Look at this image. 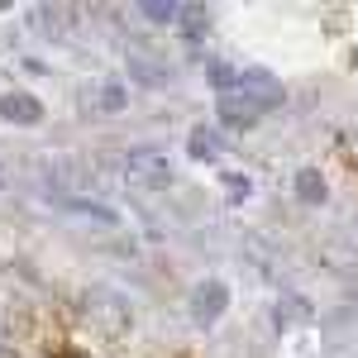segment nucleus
Listing matches in <instances>:
<instances>
[{"mask_svg":"<svg viewBox=\"0 0 358 358\" xmlns=\"http://www.w3.org/2000/svg\"><path fill=\"white\" fill-rule=\"evenodd\" d=\"M224 306H229V287L215 282V277H210V282H201V287L192 292V315L201 320V325H215V320L224 315Z\"/></svg>","mask_w":358,"mask_h":358,"instance_id":"nucleus-3","label":"nucleus"},{"mask_svg":"<svg viewBox=\"0 0 358 358\" xmlns=\"http://www.w3.org/2000/svg\"><path fill=\"white\" fill-rule=\"evenodd\" d=\"M187 148H192V158H201V163H215V143H210V134H206V129H196Z\"/></svg>","mask_w":358,"mask_h":358,"instance_id":"nucleus-13","label":"nucleus"},{"mask_svg":"<svg viewBox=\"0 0 358 358\" xmlns=\"http://www.w3.org/2000/svg\"><path fill=\"white\" fill-rule=\"evenodd\" d=\"M129 177L138 187H172V163L153 148H134L129 153Z\"/></svg>","mask_w":358,"mask_h":358,"instance_id":"nucleus-2","label":"nucleus"},{"mask_svg":"<svg viewBox=\"0 0 358 358\" xmlns=\"http://www.w3.org/2000/svg\"><path fill=\"white\" fill-rule=\"evenodd\" d=\"M220 182L229 187V196H234V201H244V196H248V182L239 177V172H220Z\"/></svg>","mask_w":358,"mask_h":358,"instance_id":"nucleus-14","label":"nucleus"},{"mask_svg":"<svg viewBox=\"0 0 358 358\" xmlns=\"http://www.w3.org/2000/svg\"><path fill=\"white\" fill-rule=\"evenodd\" d=\"M0 358H15V354H10V349H5V344H0Z\"/></svg>","mask_w":358,"mask_h":358,"instance_id":"nucleus-15","label":"nucleus"},{"mask_svg":"<svg viewBox=\"0 0 358 358\" xmlns=\"http://www.w3.org/2000/svg\"><path fill=\"white\" fill-rule=\"evenodd\" d=\"M239 91H244L248 101L258 106V115H263V110H273V106H282V101H287L282 82H277L273 72H263V67H248L244 77H239Z\"/></svg>","mask_w":358,"mask_h":358,"instance_id":"nucleus-1","label":"nucleus"},{"mask_svg":"<svg viewBox=\"0 0 358 358\" xmlns=\"http://www.w3.org/2000/svg\"><path fill=\"white\" fill-rule=\"evenodd\" d=\"M296 201H301V206H325V201H330V187H325L320 167H301V172H296Z\"/></svg>","mask_w":358,"mask_h":358,"instance_id":"nucleus-6","label":"nucleus"},{"mask_svg":"<svg viewBox=\"0 0 358 358\" xmlns=\"http://www.w3.org/2000/svg\"><path fill=\"white\" fill-rule=\"evenodd\" d=\"M124 101H129V96H124V86H120V82H106V86H101V96H96V106H101V110H124Z\"/></svg>","mask_w":358,"mask_h":358,"instance_id":"nucleus-11","label":"nucleus"},{"mask_svg":"<svg viewBox=\"0 0 358 358\" xmlns=\"http://www.w3.org/2000/svg\"><path fill=\"white\" fill-rule=\"evenodd\" d=\"M138 15L153 20V24H172V20H187V5H177V0H143Z\"/></svg>","mask_w":358,"mask_h":358,"instance_id":"nucleus-8","label":"nucleus"},{"mask_svg":"<svg viewBox=\"0 0 358 358\" xmlns=\"http://www.w3.org/2000/svg\"><path fill=\"white\" fill-rule=\"evenodd\" d=\"M0 120H10V124H38L43 120V106L29 91H5L0 96Z\"/></svg>","mask_w":358,"mask_h":358,"instance_id":"nucleus-5","label":"nucleus"},{"mask_svg":"<svg viewBox=\"0 0 358 358\" xmlns=\"http://www.w3.org/2000/svg\"><path fill=\"white\" fill-rule=\"evenodd\" d=\"M62 210H67V215H86V220H101V224H115V210H110V206L86 201V196H67V201H62Z\"/></svg>","mask_w":358,"mask_h":358,"instance_id":"nucleus-7","label":"nucleus"},{"mask_svg":"<svg viewBox=\"0 0 358 358\" xmlns=\"http://www.w3.org/2000/svg\"><path fill=\"white\" fill-rule=\"evenodd\" d=\"M277 315H282V325H301V320H310V301L306 296H282Z\"/></svg>","mask_w":358,"mask_h":358,"instance_id":"nucleus-9","label":"nucleus"},{"mask_svg":"<svg viewBox=\"0 0 358 358\" xmlns=\"http://www.w3.org/2000/svg\"><path fill=\"white\" fill-rule=\"evenodd\" d=\"M215 110H220L224 129H248V124H258V106L248 101L244 91H224L220 101H215Z\"/></svg>","mask_w":358,"mask_h":358,"instance_id":"nucleus-4","label":"nucleus"},{"mask_svg":"<svg viewBox=\"0 0 358 358\" xmlns=\"http://www.w3.org/2000/svg\"><path fill=\"white\" fill-rule=\"evenodd\" d=\"M129 72H134L138 82H148V86H163L167 82L163 67H153V62H143V57H134V62H129Z\"/></svg>","mask_w":358,"mask_h":358,"instance_id":"nucleus-12","label":"nucleus"},{"mask_svg":"<svg viewBox=\"0 0 358 358\" xmlns=\"http://www.w3.org/2000/svg\"><path fill=\"white\" fill-rule=\"evenodd\" d=\"M239 77H244V72H239V67H229V62H210V86H215V91H239Z\"/></svg>","mask_w":358,"mask_h":358,"instance_id":"nucleus-10","label":"nucleus"}]
</instances>
